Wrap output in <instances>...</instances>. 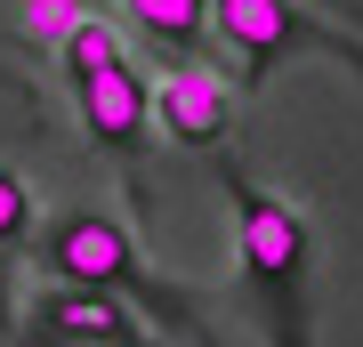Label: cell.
I'll return each mask as SVG.
<instances>
[{
    "label": "cell",
    "mask_w": 363,
    "mask_h": 347,
    "mask_svg": "<svg viewBox=\"0 0 363 347\" xmlns=\"http://www.w3.org/2000/svg\"><path fill=\"white\" fill-rule=\"evenodd\" d=\"M234 202V267H242V299L259 315L267 347H315V226L291 194H274L242 170H226Z\"/></svg>",
    "instance_id": "cell-1"
},
{
    "label": "cell",
    "mask_w": 363,
    "mask_h": 347,
    "mask_svg": "<svg viewBox=\"0 0 363 347\" xmlns=\"http://www.w3.org/2000/svg\"><path fill=\"white\" fill-rule=\"evenodd\" d=\"M40 267H49L57 283L113 291V299H130V307L162 315V331H178V339L202 323V299L178 291V283H162V275H145L138 234L121 226L113 210H65V219H49L40 226Z\"/></svg>",
    "instance_id": "cell-2"
},
{
    "label": "cell",
    "mask_w": 363,
    "mask_h": 347,
    "mask_svg": "<svg viewBox=\"0 0 363 347\" xmlns=\"http://www.w3.org/2000/svg\"><path fill=\"white\" fill-rule=\"evenodd\" d=\"M210 33L234 49L242 89H259L283 57H339V65L363 73V40L323 25L315 9H298V0H210Z\"/></svg>",
    "instance_id": "cell-3"
},
{
    "label": "cell",
    "mask_w": 363,
    "mask_h": 347,
    "mask_svg": "<svg viewBox=\"0 0 363 347\" xmlns=\"http://www.w3.org/2000/svg\"><path fill=\"white\" fill-rule=\"evenodd\" d=\"M154 331L138 323L130 299L113 291H81V283H57L33 299V315L16 323V347H145Z\"/></svg>",
    "instance_id": "cell-4"
},
{
    "label": "cell",
    "mask_w": 363,
    "mask_h": 347,
    "mask_svg": "<svg viewBox=\"0 0 363 347\" xmlns=\"http://www.w3.org/2000/svg\"><path fill=\"white\" fill-rule=\"evenodd\" d=\"M73 105H81V129L105 145V154H145V138H154V81L138 73V57H113L97 65V73L73 81Z\"/></svg>",
    "instance_id": "cell-5"
},
{
    "label": "cell",
    "mask_w": 363,
    "mask_h": 347,
    "mask_svg": "<svg viewBox=\"0 0 363 347\" xmlns=\"http://www.w3.org/2000/svg\"><path fill=\"white\" fill-rule=\"evenodd\" d=\"M154 121H162V138L194 145V154L226 145L234 138V89H226V73H210V65H169L162 89H154Z\"/></svg>",
    "instance_id": "cell-6"
},
{
    "label": "cell",
    "mask_w": 363,
    "mask_h": 347,
    "mask_svg": "<svg viewBox=\"0 0 363 347\" xmlns=\"http://www.w3.org/2000/svg\"><path fill=\"white\" fill-rule=\"evenodd\" d=\"M121 16L145 40H162V49H194L210 33V0H121Z\"/></svg>",
    "instance_id": "cell-7"
},
{
    "label": "cell",
    "mask_w": 363,
    "mask_h": 347,
    "mask_svg": "<svg viewBox=\"0 0 363 347\" xmlns=\"http://www.w3.org/2000/svg\"><path fill=\"white\" fill-rule=\"evenodd\" d=\"M57 57H65V81H81V73H97V65H113V57H130V49H121V25H113V16L89 9L65 40H57Z\"/></svg>",
    "instance_id": "cell-8"
},
{
    "label": "cell",
    "mask_w": 363,
    "mask_h": 347,
    "mask_svg": "<svg viewBox=\"0 0 363 347\" xmlns=\"http://www.w3.org/2000/svg\"><path fill=\"white\" fill-rule=\"evenodd\" d=\"M33 219H40V194L25 186V170H9V162H0V250H16V243H25Z\"/></svg>",
    "instance_id": "cell-9"
},
{
    "label": "cell",
    "mask_w": 363,
    "mask_h": 347,
    "mask_svg": "<svg viewBox=\"0 0 363 347\" xmlns=\"http://www.w3.org/2000/svg\"><path fill=\"white\" fill-rule=\"evenodd\" d=\"M81 16H89L81 0H25V33H33V40H65Z\"/></svg>",
    "instance_id": "cell-10"
},
{
    "label": "cell",
    "mask_w": 363,
    "mask_h": 347,
    "mask_svg": "<svg viewBox=\"0 0 363 347\" xmlns=\"http://www.w3.org/2000/svg\"><path fill=\"white\" fill-rule=\"evenodd\" d=\"M0 323H9V258H0Z\"/></svg>",
    "instance_id": "cell-11"
},
{
    "label": "cell",
    "mask_w": 363,
    "mask_h": 347,
    "mask_svg": "<svg viewBox=\"0 0 363 347\" xmlns=\"http://www.w3.org/2000/svg\"><path fill=\"white\" fill-rule=\"evenodd\" d=\"M186 347H218V339H210V331H202V323H194V331H186Z\"/></svg>",
    "instance_id": "cell-12"
},
{
    "label": "cell",
    "mask_w": 363,
    "mask_h": 347,
    "mask_svg": "<svg viewBox=\"0 0 363 347\" xmlns=\"http://www.w3.org/2000/svg\"><path fill=\"white\" fill-rule=\"evenodd\" d=\"M145 347H162V339H145Z\"/></svg>",
    "instance_id": "cell-13"
}]
</instances>
